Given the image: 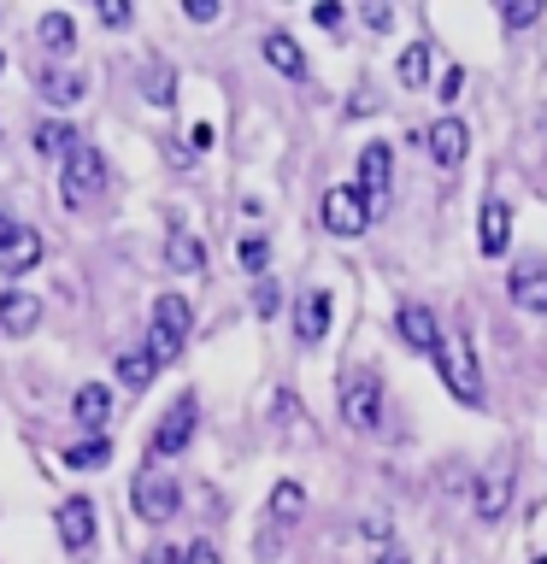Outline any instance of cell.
<instances>
[{
	"mask_svg": "<svg viewBox=\"0 0 547 564\" xmlns=\"http://www.w3.org/2000/svg\"><path fill=\"white\" fill-rule=\"evenodd\" d=\"M506 294H512V306H518V312L547 317V259H518V264H512Z\"/></svg>",
	"mask_w": 547,
	"mask_h": 564,
	"instance_id": "cell-9",
	"label": "cell"
},
{
	"mask_svg": "<svg viewBox=\"0 0 547 564\" xmlns=\"http://www.w3.org/2000/svg\"><path fill=\"white\" fill-rule=\"evenodd\" d=\"M12 229H18V224L7 218V212H0V247H7V241H12Z\"/></svg>",
	"mask_w": 547,
	"mask_h": 564,
	"instance_id": "cell-41",
	"label": "cell"
},
{
	"mask_svg": "<svg viewBox=\"0 0 547 564\" xmlns=\"http://www.w3.org/2000/svg\"><path fill=\"white\" fill-rule=\"evenodd\" d=\"M71 417H77L83 430H100V423L112 417V388H106V382H83L77 394H71Z\"/></svg>",
	"mask_w": 547,
	"mask_h": 564,
	"instance_id": "cell-16",
	"label": "cell"
},
{
	"mask_svg": "<svg viewBox=\"0 0 547 564\" xmlns=\"http://www.w3.org/2000/svg\"><path fill=\"white\" fill-rule=\"evenodd\" d=\"M0 70H7V53H0Z\"/></svg>",
	"mask_w": 547,
	"mask_h": 564,
	"instance_id": "cell-42",
	"label": "cell"
},
{
	"mask_svg": "<svg viewBox=\"0 0 547 564\" xmlns=\"http://www.w3.org/2000/svg\"><path fill=\"white\" fill-rule=\"evenodd\" d=\"M312 18H318V24H324V30H335V24H342V7H335V0H324V7H318Z\"/></svg>",
	"mask_w": 547,
	"mask_h": 564,
	"instance_id": "cell-36",
	"label": "cell"
},
{
	"mask_svg": "<svg viewBox=\"0 0 547 564\" xmlns=\"http://www.w3.org/2000/svg\"><path fill=\"white\" fill-rule=\"evenodd\" d=\"M265 65L282 70V77H307V53H300V42H294V35H282V30L265 35Z\"/></svg>",
	"mask_w": 547,
	"mask_h": 564,
	"instance_id": "cell-18",
	"label": "cell"
},
{
	"mask_svg": "<svg viewBox=\"0 0 547 564\" xmlns=\"http://www.w3.org/2000/svg\"><path fill=\"white\" fill-rule=\"evenodd\" d=\"M335 400H342V423H347V430H360V435L383 430V377L371 365H347Z\"/></svg>",
	"mask_w": 547,
	"mask_h": 564,
	"instance_id": "cell-2",
	"label": "cell"
},
{
	"mask_svg": "<svg viewBox=\"0 0 547 564\" xmlns=\"http://www.w3.org/2000/svg\"><path fill=\"white\" fill-rule=\"evenodd\" d=\"M395 329H400V341L412 347V352H436V347H441L436 312H430V306H418V300H406V306L395 312Z\"/></svg>",
	"mask_w": 547,
	"mask_h": 564,
	"instance_id": "cell-13",
	"label": "cell"
},
{
	"mask_svg": "<svg viewBox=\"0 0 547 564\" xmlns=\"http://www.w3.org/2000/svg\"><path fill=\"white\" fill-rule=\"evenodd\" d=\"M254 306H259V317H271V312L282 306V294H277V282H259V294H254Z\"/></svg>",
	"mask_w": 547,
	"mask_h": 564,
	"instance_id": "cell-31",
	"label": "cell"
},
{
	"mask_svg": "<svg viewBox=\"0 0 547 564\" xmlns=\"http://www.w3.org/2000/svg\"><path fill=\"white\" fill-rule=\"evenodd\" d=\"M242 264L259 276L265 264H271V241H265V236H247V241H242Z\"/></svg>",
	"mask_w": 547,
	"mask_h": 564,
	"instance_id": "cell-29",
	"label": "cell"
},
{
	"mask_svg": "<svg viewBox=\"0 0 547 564\" xmlns=\"http://www.w3.org/2000/svg\"><path fill=\"white\" fill-rule=\"evenodd\" d=\"M71 42H77L71 12H47V18H42V47H47V53H71Z\"/></svg>",
	"mask_w": 547,
	"mask_h": 564,
	"instance_id": "cell-24",
	"label": "cell"
},
{
	"mask_svg": "<svg viewBox=\"0 0 547 564\" xmlns=\"http://www.w3.org/2000/svg\"><path fill=\"white\" fill-rule=\"evenodd\" d=\"M371 564H412V558H406L400 546H388V553H377V558H371Z\"/></svg>",
	"mask_w": 547,
	"mask_h": 564,
	"instance_id": "cell-40",
	"label": "cell"
},
{
	"mask_svg": "<svg viewBox=\"0 0 547 564\" xmlns=\"http://www.w3.org/2000/svg\"><path fill=\"white\" fill-rule=\"evenodd\" d=\"M35 324H42V300H35V294H0V329H7V335H30Z\"/></svg>",
	"mask_w": 547,
	"mask_h": 564,
	"instance_id": "cell-17",
	"label": "cell"
},
{
	"mask_svg": "<svg viewBox=\"0 0 547 564\" xmlns=\"http://www.w3.org/2000/svg\"><path fill=\"white\" fill-rule=\"evenodd\" d=\"M141 564H183V553H176V546H153V553L141 558Z\"/></svg>",
	"mask_w": 547,
	"mask_h": 564,
	"instance_id": "cell-39",
	"label": "cell"
},
{
	"mask_svg": "<svg viewBox=\"0 0 547 564\" xmlns=\"http://www.w3.org/2000/svg\"><path fill=\"white\" fill-rule=\"evenodd\" d=\"M42 253H47V241L35 236V229L18 224V229H12V241L0 247V276H24L30 264H42Z\"/></svg>",
	"mask_w": 547,
	"mask_h": 564,
	"instance_id": "cell-14",
	"label": "cell"
},
{
	"mask_svg": "<svg viewBox=\"0 0 547 564\" xmlns=\"http://www.w3.org/2000/svg\"><path fill=\"white\" fill-rule=\"evenodd\" d=\"M183 564H224V558H218V546H212V541H194L183 553Z\"/></svg>",
	"mask_w": 547,
	"mask_h": 564,
	"instance_id": "cell-34",
	"label": "cell"
},
{
	"mask_svg": "<svg viewBox=\"0 0 547 564\" xmlns=\"http://www.w3.org/2000/svg\"><path fill=\"white\" fill-rule=\"evenodd\" d=\"M183 12L194 18V24H218V0H189Z\"/></svg>",
	"mask_w": 547,
	"mask_h": 564,
	"instance_id": "cell-33",
	"label": "cell"
},
{
	"mask_svg": "<svg viewBox=\"0 0 547 564\" xmlns=\"http://www.w3.org/2000/svg\"><path fill=\"white\" fill-rule=\"evenodd\" d=\"M459 88H465V70L448 65V70H441V83H436V100H441V106H453V100H459Z\"/></svg>",
	"mask_w": 547,
	"mask_h": 564,
	"instance_id": "cell-30",
	"label": "cell"
},
{
	"mask_svg": "<svg viewBox=\"0 0 547 564\" xmlns=\"http://www.w3.org/2000/svg\"><path fill=\"white\" fill-rule=\"evenodd\" d=\"M194 417H201V405H194V394H176L171 400V412L159 417V430H153V458H176L194 441Z\"/></svg>",
	"mask_w": 547,
	"mask_h": 564,
	"instance_id": "cell-8",
	"label": "cell"
},
{
	"mask_svg": "<svg viewBox=\"0 0 547 564\" xmlns=\"http://www.w3.org/2000/svg\"><path fill=\"white\" fill-rule=\"evenodd\" d=\"M324 229H330V236H342V241H353V236H365V229H371V212H365V200H360V188H353V183L324 188Z\"/></svg>",
	"mask_w": 547,
	"mask_h": 564,
	"instance_id": "cell-7",
	"label": "cell"
},
{
	"mask_svg": "<svg viewBox=\"0 0 547 564\" xmlns=\"http://www.w3.org/2000/svg\"><path fill=\"white\" fill-rule=\"evenodd\" d=\"M189 148H194V153L212 148V123H194V130H189Z\"/></svg>",
	"mask_w": 547,
	"mask_h": 564,
	"instance_id": "cell-37",
	"label": "cell"
},
{
	"mask_svg": "<svg viewBox=\"0 0 547 564\" xmlns=\"http://www.w3.org/2000/svg\"><path fill=\"white\" fill-rule=\"evenodd\" d=\"M148 100H153V106H171V70H153V83H148Z\"/></svg>",
	"mask_w": 547,
	"mask_h": 564,
	"instance_id": "cell-32",
	"label": "cell"
},
{
	"mask_svg": "<svg viewBox=\"0 0 547 564\" xmlns=\"http://www.w3.org/2000/svg\"><path fill=\"white\" fill-rule=\"evenodd\" d=\"M42 95L53 106H71V100H83V77L77 70H42Z\"/></svg>",
	"mask_w": 547,
	"mask_h": 564,
	"instance_id": "cell-23",
	"label": "cell"
},
{
	"mask_svg": "<svg viewBox=\"0 0 547 564\" xmlns=\"http://www.w3.org/2000/svg\"><path fill=\"white\" fill-rule=\"evenodd\" d=\"M506 247H512V206L489 194L483 212H476V253H483V259H501Z\"/></svg>",
	"mask_w": 547,
	"mask_h": 564,
	"instance_id": "cell-12",
	"label": "cell"
},
{
	"mask_svg": "<svg viewBox=\"0 0 547 564\" xmlns=\"http://www.w3.org/2000/svg\"><path fill=\"white\" fill-rule=\"evenodd\" d=\"M300 506H307L300 482H277V488H271V518H277V523H294V518H300Z\"/></svg>",
	"mask_w": 547,
	"mask_h": 564,
	"instance_id": "cell-26",
	"label": "cell"
},
{
	"mask_svg": "<svg viewBox=\"0 0 547 564\" xmlns=\"http://www.w3.org/2000/svg\"><path fill=\"white\" fill-rule=\"evenodd\" d=\"M506 500H512V476H506V470H501V476H483V482H476V518H483V523L501 518Z\"/></svg>",
	"mask_w": 547,
	"mask_h": 564,
	"instance_id": "cell-19",
	"label": "cell"
},
{
	"mask_svg": "<svg viewBox=\"0 0 547 564\" xmlns=\"http://www.w3.org/2000/svg\"><path fill=\"white\" fill-rule=\"evenodd\" d=\"M100 24L124 30V24H130V7H124V0H112V7H100Z\"/></svg>",
	"mask_w": 547,
	"mask_h": 564,
	"instance_id": "cell-35",
	"label": "cell"
},
{
	"mask_svg": "<svg viewBox=\"0 0 547 564\" xmlns=\"http://www.w3.org/2000/svg\"><path fill=\"white\" fill-rule=\"evenodd\" d=\"M294 335L307 347H318L330 335V294L324 289H312V294H300V306H294Z\"/></svg>",
	"mask_w": 547,
	"mask_h": 564,
	"instance_id": "cell-15",
	"label": "cell"
},
{
	"mask_svg": "<svg viewBox=\"0 0 547 564\" xmlns=\"http://www.w3.org/2000/svg\"><path fill=\"white\" fill-rule=\"evenodd\" d=\"M71 148H77V135L65 123H35V153L42 159H71Z\"/></svg>",
	"mask_w": 547,
	"mask_h": 564,
	"instance_id": "cell-22",
	"label": "cell"
},
{
	"mask_svg": "<svg viewBox=\"0 0 547 564\" xmlns=\"http://www.w3.org/2000/svg\"><path fill=\"white\" fill-rule=\"evenodd\" d=\"M100 183H106L100 153L88 148V141H77V148H71V159H65V171H60V200H65L71 212H83V206L100 194Z\"/></svg>",
	"mask_w": 547,
	"mask_h": 564,
	"instance_id": "cell-5",
	"label": "cell"
},
{
	"mask_svg": "<svg viewBox=\"0 0 547 564\" xmlns=\"http://www.w3.org/2000/svg\"><path fill=\"white\" fill-rule=\"evenodd\" d=\"M53 529H60V546H65V553H88V546H95V500H83V494L60 500V511H53Z\"/></svg>",
	"mask_w": 547,
	"mask_h": 564,
	"instance_id": "cell-10",
	"label": "cell"
},
{
	"mask_svg": "<svg viewBox=\"0 0 547 564\" xmlns=\"http://www.w3.org/2000/svg\"><path fill=\"white\" fill-rule=\"evenodd\" d=\"M189 324H194L189 300L183 294H159L153 300V324H148V359L171 365L176 352H183V341H189Z\"/></svg>",
	"mask_w": 547,
	"mask_h": 564,
	"instance_id": "cell-3",
	"label": "cell"
},
{
	"mask_svg": "<svg viewBox=\"0 0 547 564\" xmlns=\"http://www.w3.org/2000/svg\"><path fill=\"white\" fill-rule=\"evenodd\" d=\"M501 18H506V30H529V24L541 18V0H512Z\"/></svg>",
	"mask_w": 547,
	"mask_h": 564,
	"instance_id": "cell-28",
	"label": "cell"
},
{
	"mask_svg": "<svg viewBox=\"0 0 547 564\" xmlns=\"http://www.w3.org/2000/svg\"><path fill=\"white\" fill-rule=\"evenodd\" d=\"M106 458H112V441H106V435H88V441H71V447H65L71 470H100Z\"/></svg>",
	"mask_w": 547,
	"mask_h": 564,
	"instance_id": "cell-21",
	"label": "cell"
},
{
	"mask_svg": "<svg viewBox=\"0 0 547 564\" xmlns=\"http://www.w3.org/2000/svg\"><path fill=\"white\" fill-rule=\"evenodd\" d=\"M436 370H441V388H448L459 405H483V365H476L471 329H448V335H441Z\"/></svg>",
	"mask_w": 547,
	"mask_h": 564,
	"instance_id": "cell-1",
	"label": "cell"
},
{
	"mask_svg": "<svg viewBox=\"0 0 547 564\" xmlns=\"http://www.w3.org/2000/svg\"><path fill=\"white\" fill-rule=\"evenodd\" d=\"M153 370H159V365L148 359V352H124V359H118V377H124V388H136V394L153 382Z\"/></svg>",
	"mask_w": 547,
	"mask_h": 564,
	"instance_id": "cell-27",
	"label": "cell"
},
{
	"mask_svg": "<svg viewBox=\"0 0 547 564\" xmlns=\"http://www.w3.org/2000/svg\"><path fill=\"white\" fill-rule=\"evenodd\" d=\"M395 70H400V83H406V88H423V83H430V47H423V42H418V47H406Z\"/></svg>",
	"mask_w": 547,
	"mask_h": 564,
	"instance_id": "cell-25",
	"label": "cell"
},
{
	"mask_svg": "<svg viewBox=\"0 0 547 564\" xmlns=\"http://www.w3.org/2000/svg\"><path fill=\"white\" fill-rule=\"evenodd\" d=\"M423 148H430V159L441 171H459V165H465V153H471V130L459 118H441V123L423 130Z\"/></svg>",
	"mask_w": 547,
	"mask_h": 564,
	"instance_id": "cell-11",
	"label": "cell"
},
{
	"mask_svg": "<svg viewBox=\"0 0 547 564\" xmlns=\"http://www.w3.org/2000/svg\"><path fill=\"white\" fill-rule=\"evenodd\" d=\"M365 24L371 30H388V24H395V12H388V7H365Z\"/></svg>",
	"mask_w": 547,
	"mask_h": 564,
	"instance_id": "cell-38",
	"label": "cell"
},
{
	"mask_svg": "<svg viewBox=\"0 0 547 564\" xmlns=\"http://www.w3.org/2000/svg\"><path fill=\"white\" fill-rule=\"evenodd\" d=\"M130 506H136L141 523H165V518H176V506H183V488H176L171 470L148 465L136 476V488H130Z\"/></svg>",
	"mask_w": 547,
	"mask_h": 564,
	"instance_id": "cell-4",
	"label": "cell"
},
{
	"mask_svg": "<svg viewBox=\"0 0 547 564\" xmlns=\"http://www.w3.org/2000/svg\"><path fill=\"white\" fill-rule=\"evenodd\" d=\"M353 188H360V200L371 218H383L388 212V188H395V153H388V141H371L360 153V176H353Z\"/></svg>",
	"mask_w": 547,
	"mask_h": 564,
	"instance_id": "cell-6",
	"label": "cell"
},
{
	"mask_svg": "<svg viewBox=\"0 0 547 564\" xmlns=\"http://www.w3.org/2000/svg\"><path fill=\"white\" fill-rule=\"evenodd\" d=\"M165 264H171V271H201V264H206V247H201V236H189V229H176V236L165 241Z\"/></svg>",
	"mask_w": 547,
	"mask_h": 564,
	"instance_id": "cell-20",
	"label": "cell"
}]
</instances>
